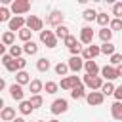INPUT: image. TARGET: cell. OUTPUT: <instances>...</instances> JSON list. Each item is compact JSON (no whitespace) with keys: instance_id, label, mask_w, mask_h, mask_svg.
I'll use <instances>...</instances> for the list:
<instances>
[{"instance_id":"cell-1","label":"cell","mask_w":122,"mask_h":122,"mask_svg":"<svg viewBox=\"0 0 122 122\" xmlns=\"http://www.w3.org/2000/svg\"><path fill=\"white\" fill-rule=\"evenodd\" d=\"M10 10H11V13H15V15L27 13V11L30 10V2H27V0H13Z\"/></svg>"},{"instance_id":"cell-2","label":"cell","mask_w":122,"mask_h":122,"mask_svg":"<svg viewBox=\"0 0 122 122\" xmlns=\"http://www.w3.org/2000/svg\"><path fill=\"white\" fill-rule=\"evenodd\" d=\"M40 42L46 44V48H55L57 46V36L53 30H42L40 32Z\"/></svg>"},{"instance_id":"cell-3","label":"cell","mask_w":122,"mask_h":122,"mask_svg":"<svg viewBox=\"0 0 122 122\" xmlns=\"http://www.w3.org/2000/svg\"><path fill=\"white\" fill-rule=\"evenodd\" d=\"M84 84H86L92 92H97V90L103 88V78H101V76H90V74H86V76H84Z\"/></svg>"},{"instance_id":"cell-4","label":"cell","mask_w":122,"mask_h":122,"mask_svg":"<svg viewBox=\"0 0 122 122\" xmlns=\"http://www.w3.org/2000/svg\"><path fill=\"white\" fill-rule=\"evenodd\" d=\"M27 29H30L32 32H34V30L42 32V30H44V21H42L38 15H29V17H27Z\"/></svg>"},{"instance_id":"cell-5","label":"cell","mask_w":122,"mask_h":122,"mask_svg":"<svg viewBox=\"0 0 122 122\" xmlns=\"http://www.w3.org/2000/svg\"><path fill=\"white\" fill-rule=\"evenodd\" d=\"M63 17H65V15H63V11H61V10H53V11H51V13L48 15V19H46V23L57 29L59 25H63Z\"/></svg>"},{"instance_id":"cell-6","label":"cell","mask_w":122,"mask_h":122,"mask_svg":"<svg viewBox=\"0 0 122 122\" xmlns=\"http://www.w3.org/2000/svg\"><path fill=\"white\" fill-rule=\"evenodd\" d=\"M99 53H101V48L92 44V46H86V48H84V51H82V59H84V61H93Z\"/></svg>"},{"instance_id":"cell-7","label":"cell","mask_w":122,"mask_h":122,"mask_svg":"<svg viewBox=\"0 0 122 122\" xmlns=\"http://www.w3.org/2000/svg\"><path fill=\"white\" fill-rule=\"evenodd\" d=\"M76 86H80V78L74 74V76H65L61 82H59V88L61 90H72V88H76Z\"/></svg>"},{"instance_id":"cell-8","label":"cell","mask_w":122,"mask_h":122,"mask_svg":"<svg viewBox=\"0 0 122 122\" xmlns=\"http://www.w3.org/2000/svg\"><path fill=\"white\" fill-rule=\"evenodd\" d=\"M67 109H69V103H67V99H55V101L51 103V107H50V111H51L53 114L67 112Z\"/></svg>"},{"instance_id":"cell-9","label":"cell","mask_w":122,"mask_h":122,"mask_svg":"<svg viewBox=\"0 0 122 122\" xmlns=\"http://www.w3.org/2000/svg\"><path fill=\"white\" fill-rule=\"evenodd\" d=\"M25 25H27V19H25V17H21V15L11 17V21L8 23V27H10V30H11V32H13V30H21V29H25Z\"/></svg>"},{"instance_id":"cell-10","label":"cell","mask_w":122,"mask_h":122,"mask_svg":"<svg viewBox=\"0 0 122 122\" xmlns=\"http://www.w3.org/2000/svg\"><path fill=\"white\" fill-rule=\"evenodd\" d=\"M86 101H88V105H101L103 101H105V95L101 93V92H90L88 95H86Z\"/></svg>"},{"instance_id":"cell-11","label":"cell","mask_w":122,"mask_h":122,"mask_svg":"<svg viewBox=\"0 0 122 122\" xmlns=\"http://www.w3.org/2000/svg\"><path fill=\"white\" fill-rule=\"evenodd\" d=\"M80 42L92 46V42H93V30H92V27H82V30H80Z\"/></svg>"},{"instance_id":"cell-12","label":"cell","mask_w":122,"mask_h":122,"mask_svg":"<svg viewBox=\"0 0 122 122\" xmlns=\"http://www.w3.org/2000/svg\"><path fill=\"white\" fill-rule=\"evenodd\" d=\"M84 63H86V61H84L80 55H76V57H71V59H69V69H71L72 72H80V71L84 69Z\"/></svg>"},{"instance_id":"cell-13","label":"cell","mask_w":122,"mask_h":122,"mask_svg":"<svg viewBox=\"0 0 122 122\" xmlns=\"http://www.w3.org/2000/svg\"><path fill=\"white\" fill-rule=\"evenodd\" d=\"M101 74H103V78H107V82H112L114 78H118L116 67H112V65H105V67L101 69Z\"/></svg>"},{"instance_id":"cell-14","label":"cell","mask_w":122,"mask_h":122,"mask_svg":"<svg viewBox=\"0 0 122 122\" xmlns=\"http://www.w3.org/2000/svg\"><path fill=\"white\" fill-rule=\"evenodd\" d=\"M10 95L15 99V101H25L23 97H25V92H23V86H19V84H11L10 86Z\"/></svg>"},{"instance_id":"cell-15","label":"cell","mask_w":122,"mask_h":122,"mask_svg":"<svg viewBox=\"0 0 122 122\" xmlns=\"http://www.w3.org/2000/svg\"><path fill=\"white\" fill-rule=\"evenodd\" d=\"M32 80H30V74L27 72V71H19V72H15V84H19V86H25V84H30Z\"/></svg>"},{"instance_id":"cell-16","label":"cell","mask_w":122,"mask_h":122,"mask_svg":"<svg viewBox=\"0 0 122 122\" xmlns=\"http://www.w3.org/2000/svg\"><path fill=\"white\" fill-rule=\"evenodd\" d=\"M0 118H2L4 122H13V120H15V109H11V107H4L2 112H0Z\"/></svg>"},{"instance_id":"cell-17","label":"cell","mask_w":122,"mask_h":122,"mask_svg":"<svg viewBox=\"0 0 122 122\" xmlns=\"http://www.w3.org/2000/svg\"><path fill=\"white\" fill-rule=\"evenodd\" d=\"M111 114L114 120H122V101H114L111 105Z\"/></svg>"},{"instance_id":"cell-18","label":"cell","mask_w":122,"mask_h":122,"mask_svg":"<svg viewBox=\"0 0 122 122\" xmlns=\"http://www.w3.org/2000/svg\"><path fill=\"white\" fill-rule=\"evenodd\" d=\"M29 90H30V93H32V95H40V92L44 90V84H42V80L34 78V80L29 84Z\"/></svg>"},{"instance_id":"cell-19","label":"cell","mask_w":122,"mask_h":122,"mask_svg":"<svg viewBox=\"0 0 122 122\" xmlns=\"http://www.w3.org/2000/svg\"><path fill=\"white\" fill-rule=\"evenodd\" d=\"M84 69H86V74H90V76H97V72H99V67L95 61H86Z\"/></svg>"},{"instance_id":"cell-20","label":"cell","mask_w":122,"mask_h":122,"mask_svg":"<svg viewBox=\"0 0 122 122\" xmlns=\"http://www.w3.org/2000/svg\"><path fill=\"white\" fill-rule=\"evenodd\" d=\"M50 67H51V63H50V59H48V57H40V59L36 61V69H38L40 72H48V71H50Z\"/></svg>"},{"instance_id":"cell-21","label":"cell","mask_w":122,"mask_h":122,"mask_svg":"<svg viewBox=\"0 0 122 122\" xmlns=\"http://www.w3.org/2000/svg\"><path fill=\"white\" fill-rule=\"evenodd\" d=\"M23 51H25L27 55H36V53H38V44L30 40V42H27V44L23 46Z\"/></svg>"},{"instance_id":"cell-22","label":"cell","mask_w":122,"mask_h":122,"mask_svg":"<svg viewBox=\"0 0 122 122\" xmlns=\"http://www.w3.org/2000/svg\"><path fill=\"white\" fill-rule=\"evenodd\" d=\"M86 95H88V93L84 92V86H82V84L71 90V97H72V99H82V97H86Z\"/></svg>"},{"instance_id":"cell-23","label":"cell","mask_w":122,"mask_h":122,"mask_svg":"<svg viewBox=\"0 0 122 122\" xmlns=\"http://www.w3.org/2000/svg\"><path fill=\"white\" fill-rule=\"evenodd\" d=\"M32 111H34V107H32L30 101H21V103H19V112H21V114H30Z\"/></svg>"},{"instance_id":"cell-24","label":"cell","mask_w":122,"mask_h":122,"mask_svg":"<svg viewBox=\"0 0 122 122\" xmlns=\"http://www.w3.org/2000/svg\"><path fill=\"white\" fill-rule=\"evenodd\" d=\"M55 36H57V38H61V40H65L67 36H71V32H69V27H65V25H59V27L55 29Z\"/></svg>"},{"instance_id":"cell-25","label":"cell","mask_w":122,"mask_h":122,"mask_svg":"<svg viewBox=\"0 0 122 122\" xmlns=\"http://www.w3.org/2000/svg\"><path fill=\"white\" fill-rule=\"evenodd\" d=\"M99 38H101V42H103V44L111 42V38H112V30H111V29H107V27H105V29H101V30H99Z\"/></svg>"},{"instance_id":"cell-26","label":"cell","mask_w":122,"mask_h":122,"mask_svg":"<svg viewBox=\"0 0 122 122\" xmlns=\"http://www.w3.org/2000/svg\"><path fill=\"white\" fill-rule=\"evenodd\" d=\"M13 40H15V36H13L11 30H6V32L2 34V44H4V46H10V48H11V46H13Z\"/></svg>"},{"instance_id":"cell-27","label":"cell","mask_w":122,"mask_h":122,"mask_svg":"<svg viewBox=\"0 0 122 122\" xmlns=\"http://www.w3.org/2000/svg\"><path fill=\"white\" fill-rule=\"evenodd\" d=\"M111 21H112V19H111V15H107L105 11H101V13L97 15V23H99L103 29H105V25H111Z\"/></svg>"},{"instance_id":"cell-28","label":"cell","mask_w":122,"mask_h":122,"mask_svg":"<svg viewBox=\"0 0 122 122\" xmlns=\"http://www.w3.org/2000/svg\"><path fill=\"white\" fill-rule=\"evenodd\" d=\"M99 48H101V53H105V55H114V53H116V51H114V46H112V42L101 44Z\"/></svg>"},{"instance_id":"cell-29","label":"cell","mask_w":122,"mask_h":122,"mask_svg":"<svg viewBox=\"0 0 122 122\" xmlns=\"http://www.w3.org/2000/svg\"><path fill=\"white\" fill-rule=\"evenodd\" d=\"M69 71H71L69 69V63H57L55 65V74H59V76H65Z\"/></svg>"},{"instance_id":"cell-30","label":"cell","mask_w":122,"mask_h":122,"mask_svg":"<svg viewBox=\"0 0 122 122\" xmlns=\"http://www.w3.org/2000/svg\"><path fill=\"white\" fill-rule=\"evenodd\" d=\"M114 90H116V88H114L112 82H105L103 88H101V93H103V95H114Z\"/></svg>"},{"instance_id":"cell-31","label":"cell","mask_w":122,"mask_h":122,"mask_svg":"<svg viewBox=\"0 0 122 122\" xmlns=\"http://www.w3.org/2000/svg\"><path fill=\"white\" fill-rule=\"evenodd\" d=\"M97 15H99V13H97L95 10H84V13H82L84 21H93V19L97 21Z\"/></svg>"},{"instance_id":"cell-32","label":"cell","mask_w":122,"mask_h":122,"mask_svg":"<svg viewBox=\"0 0 122 122\" xmlns=\"http://www.w3.org/2000/svg\"><path fill=\"white\" fill-rule=\"evenodd\" d=\"M30 36H32V30H30V29H27V27H25V29H21V30H19V38H21L25 44H27V42H30Z\"/></svg>"},{"instance_id":"cell-33","label":"cell","mask_w":122,"mask_h":122,"mask_svg":"<svg viewBox=\"0 0 122 122\" xmlns=\"http://www.w3.org/2000/svg\"><path fill=\"white\" fill-rule=\"evenodd\" d=\"M44 90H46V93H55V92L59 90V84L50 80V82H46V84H44Z\"/></svg>"},{"instance_id":"cell-34","label":"cell","mask_w":122,"mask_h":122,"mask_svg":"<svg viewBox=\"0 0 122 122\" xmlns=\"http://www.w3.org/2000/svg\"><path fill=\"white\" fill-rule=\"evenodd\" d=\"M21 53H23V48H21V46H15V44H13V46L10 48V55H11L13 59H19Z\"/></svg>"},{"instance_id":"cell-35","label":"cell","mask_w":122,"mask_h":122,"mask_svg":"<svg viewBox=\"0 0 122 122\" xmlns=\"http://www.w3.org/2000/svg\"><path fill=\"white\" fill-rule=\"evenodd\" d=\"M112 15H114V19H122V2L112 4Z\"/></svg>"},{"instance_id":"cell-36","label":"cell","mask_w":122,"mask_h":122,"mask_svg":"<svg viewBox=\"0 0 122 122\" xmlns=\"http://www.w3.org/2000/svg\"><path fill=\"white\" fill-rule=\"evenodd\" d=\"M10 13H11V10H8L6 6H2V8H0V21H8V23H10V21H11V19H10Z\"/></svg>"},{"instance_id":"cell-37","label":"cell","mask_w":122,"mask_h":122,"mask_svg":"<svg viewBox=\"0 0 122 122\" xmlns=\"http://www.w3.org/2000/svg\"><path fill=\"white\" fill-rule=\"evenodd\" d=\"M30 103H32V107L34 109H38V107H42V103H44V99H42V95H32L30 99H29Z\"/></svg>"},{"instance_id":"cell-38","label":"cell","mask_w":122,"mask_h":122,"mask_svg":"<svg viewBox=\"0 0 122 122\" xmlns=\"http://www.w3.org/2000/svg\"><path fill=\"white\" fill-rule=\"evenodd\" d=\"M63 44H65V46H67V48H69V50H71V48H74V46H76V44H78V42H76V38H74V36H72V34H71V36H67V38H65V40H63Z\"/></svg>"},{"instance_id":"cell-39","label":"cell","mask_w":122,"mask_h":122,"mask_svg":"<svg viewBox=\"0 0 122 122\" xmlns=\"http://www.w3.org/2000/svg\"><path fill=\"white\" fill-rule=\"evenodd\" d=\"M111 65H112V67H118V65H122V55H120V53H114V55H111Z\"/></svg>"},{"instance_id":"cell-40","label":"cell","mask_w":122,"mask_h":122,"mask_svg":"<svg viewBox=\"0 0 122 122\" xmlns=\"http://www.w3.org/2000/svg\"><path fill=\"white\" fill-rule=\"evenodd\" d=\"M122 29V19H112L111 21V30H120Z\"/></svg>"},{"instance_id":"cell-41","label":"cell","mask_w":122,"mask_h":122,"mask_svg":"<svg viewBox=\"0 0 122 122\" xmlns=\"http://www.w3.org/2000/svg\"><path fill=\"white\" fill-rule=\"evenodd\" d=\"M69 51H71V55H72V57H76V55H80L84 50H82V46H80V44H76V46H74V48H71Z\"/></svg>"},{"instance_id":"cell-42","label":"cell","mask_w":122,"mask_h":122,"mask_svg":"<svg viewBox=\"0 0 122 122\" xmlns=\"http://www.w3.org/2000/svg\"><path fill=\"white\" fill-rule=\"evenodd\" d=\"M11 61H13V57H11L10 53H6V55H2V63H4V67H8V65H10Z\"/></svg>"},{"instance_id":"cell-43","label":"cell","mask_w":122,"mask_h":122,"mask_svg":"<svg viewBox=\"0 0 122 122\" xmlns=\"http://www.w3.org/2000/svg\"><path fill=\"white\" fill-rule=\"evenodd\" d=\"M114 97H116V101H122V86H118L114 90Z\"/></svg>"},{"instance_id":"cell-44","label":"cell","mask_w":122,"mask_h":122,"mask_svg":"<svg viewBox=\"0 0 122 122\" xmlns=\"http://www.w3.org/2000/svg\"><path fill=\"white\" fill-rule=\"evenodd\" d=\"M116 72H118V76H122V65H118V67H116Z\"/></svg>"},{"instance_id":"cell-45","label":"cell","mask_w":122,"mask_h":122,"mask_svg":"<svg viewBox=\"0 0 122 122\" xmlns=\"http://www.w3.org/2000/svg\"><path fill=\"white\" fill-rule=\"evenodd\" d=\"M13 122H25V120H23V118H15Z\"/></svg>"},{"instance_id":"cell-46","label":"cell","mask_w":122,"mask_h":122,"mask_svg":"<svg viewBox=\"0 0 122 122\" xmlns=\"http://www.w3.org/2000/svg\"><path fill=\"white\" fill-rule=\"evenodd\" d=\"M50 122H59V120H55V118H53V120H50Z\"/></svg>"},{"instance_id":"cell-47","label":"cell","mask_w":122,"mask_h":122,"mask_svg":"<svg viewBox=\"0 0 122 122\" xmlns=\"http://www.w3.org/2000/svg\"><path fill=\"white\" fill-rule=\"evenodd\" d=\"M36 122H38V120H36Z\"/></svg>"}]
</instances>
